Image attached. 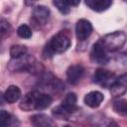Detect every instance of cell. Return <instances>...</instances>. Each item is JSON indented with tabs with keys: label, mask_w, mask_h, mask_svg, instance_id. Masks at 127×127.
<instances>
[{
	"label": "cell",
	"mask_w": 127,
	"mask_h": 127,
	"mask_svg": "<svg viewBox=\"0 0 127 127\" xmlns=\"http://www.w3.org/2000/svg\"><path fill=\"white\" fill-rule=\"evenodd\" d=\"M71 45L70 33L67 30L60 31L58 34L53 36L48 42L44 49V56L51 58L55 54H62L65 52Z\"/></svg>",
	"instance_id": "obj_1"
},
{
	"label": "cell",
	"mask_w": 127,
	"mask_h": 127,
	"mask_svg": "<svg viewBox=\"0 0 127 127\" xmlns=\"http://www.w3.org/2000/svg\"><path fill=\"white\" fill-rule=\"evenodd\" d=\"M8 68L12 71H29V72H39L43 69V66L37 63L36 59L31 55H24L17 59H12L8 64Z\"/></svg>",
	"instance_id": "obj_2"
},
{
	"label": "cell",
	"mask_w": 127,
	"mask_h": 127,
	"mask_svg": "<svg viewBox=\"0 0 127 127\" xmlns=\"http://www.w3.org/2000/svg\"><path fill=\"white\" fill-rule=\"evenodd\" d=\"M106 52H115L120 50L126 42V35L122 31H116L105 35L99 40Z\"/></svg>",
	"instance_id": "obj_3"
},
{
	"label": "cell",
	"mask_w": 127,
	"mask_h": 127,
	"mask_svg": "<svg viewBox=\"0 0 127 127\" xmlns=\"http://www.w3.org/2000/svg\"><path fill=\"white\" fill-rule=\"evenodd\" d=\"M93 79L97 84H99L103 87H111L114 84V82L116 81L117 76L115 75V73H113L107 69L97 68L95 70Z\"/></svg>",
	"instance_id": "obj_4"
},
{
	"label": "cell",
	"mask_w": 127,
	"mask_h": 127,
	"mask_svg": "<svg viewBox=\"0 0 127 127\" xmlns=\"http://www.w3.org/2000/svg\"><path fill=\"white\" fill-rule=\"evenodd\" d=\"M41 86L45 90L56 92V93L64 90V85H63L62 81L59 78L55 77L52 73H47L42 77Z\"/></svg>",
	"instance_id": "obj_5"
},
{
	"label": "cell",
	"mask_w": 127,
	"mask_h": 127,
	"mask_svg": "<svg viewBox=\"0 0 127 127\" xmlns=\"http://www.w3.org/2000/svg\"><path fill=\"white\" fill-rule=\"evenodd\" d=\"M106 53L107 52L103 48L102 44L100 43V41H98L92 46V49H91V52H90V58H91L92 62H94L96 64H105L109 61L108 56H107Z\"/></svg>",
	"instance_id": "obj_6"
},
{
	"label": "cell",
	"mask_w": 127,
	"mask_h": 127,
	"mask_svg": "<svg viewBox=\"0 0 127 127\" xmlns=\"http://www.w3.org/2000/svg\"><path fill=\"white\" fill-rule=\"evenodd\" d=\"M92 33V25L86 19H80L75 25V35L79 41L86 40Z\"/></svg>",
	"instance_id": "obj_7"
},
{
	"label": "cell",
	"mask_w": 127,
	"mask_h": 127,
	"mask_svg": "<svg viewBox=\"0 0 127 127\" xmlns=\"http://www.w3.org/2000/svg\"><path fill=\"white\" fill-rule=\"evenodd\" d=\"M84 73V68L80 64H73L70 65L66 70V78L69 83L76 84L82 78Z\"/></svg>",
	"instance_id": "obj_8"
},
{
	"label": "cell",
	"mask_w": 127,
	"mask_h": 127,
	"mask_svg": "<svg viewBox=\"0 0 127 127\" xmlns=\"http://www.w3.org/2000/svg\"><path fill=\"white\" fill-rule=\"evenodd\" d=\"M126 87H127V76L126 73H123L122 75L117 77L114 84L110 87L112 96L114 98H118L119 96L123 95L126 92Z\"/></svg>",
	"instance_id": "obj_9"
},
{
	"label": "cell",
	"mask_w": 127,
	"mask_h": 127,
	"mask_svg": "<svg viewBox=\"0 0 127 127\" xmlns=\"http://www.w3.org/2000/svg\"><path fill=\"white\" fill-rule=\"evenodd\" d=\"M38 91H31L27 93L20 102V108L24 111H31L36 109Z\"/></svg>",
	"instance_id": "obj_10"
},
{
	"label": "cell",
	"mask_w": 127,
	"mask_h": 127,
	"mask_svg": "<svg viewBox=\"0 0 127 127\" xmlns=\"http://www.w3.org/2000/svg\"><path fill=\"white\" fill-rule=\"evenodd\" d=\"M34 127H57L55 121L46 114H35L31 117Z\"/></svg>",
	"instance_id": "obj_11"
},
{
	"label": "cell",
	"mask_w": 127,
	"mask_h": 127,
	"mask_svg": "<svg viewBox=\"0 0 127 127\" xmlns=\"http://www.w3.org/2000/svg\"><path fill=\"white\" fill-rule=\"evenodd\" d=\"M50 17V10L44 6V5H39V6H36L34 8V11H33V19L35 20V22L37 24H41V25H44L46 24V22L48 21Z\"/></svg>",
	"instance_id": "obj_12"
},
{
	"label": "cell",
	"mask_w": 127,
	"mask_h": 127,
	"mask_svg": "<svg viewBox=\"0 0 127 127\" xmlns=\"http://www.w3.org/2000/svg\"><path fill=\"white\" fill-rule=\"evenodd\" d=\"M103 99H104L103 94L100 91L94 90V91L88 92L84 96V103L87 106L91 107V108H96V107H98L101 104V102L103 101Z\"/></svg>",
	"instance_id": "obj_13"
},
{
	"label": "cell",
	"mask_w": 127,
	"mask_h": 127,
	"mask_svg": "<svg viewBox=\"0 0 127 127\" xmlns=\"http://www.w3.org/2000/svg\"><path fill=\"white\" fill-rule=\"evenodd\" d=\"M84 3L88 8L96 12L105 11L112 5V1L110 0H86Z\"/></svg>",
	"instance_id": "obj_14"
},
{
	"label": "cell",
	"mask_w": 127,
	"mask_h": 127,
	"mask_svg": "<svg viewBox=\"0 0 127 127\" xmlns=\"http://www.w3.org/2000/svg\"><path fill=\"white\" fill-rule=\"evenodd\" d=\"M76 95L73 92H70L65 95V97L63 99L61 106H63L65 110H67L70 113H73L78 110V107L76 106Z\"/></svg>",
	"instance_id": "obj_15"
},
{
	"label": "cell",
	"mask_w": 127,
	"mask_h": 127,
	"mask_svg": "<svg viewBox=\"0 0 127 127\" xmlns=\"http://www.w3.org/2000/svg\"><path fill=\"white\" fill-rule=\"evenodd\" d=\"M3 95L5 101L8 103H14L21 97V89L17 85H10Z\"/></svg>",
	"instance_id": "obj_16"
},
{
	"label": "cell",
	"mask_w": 127,
	"mask_h": 127,
	"mask_svg": "<svg viewBox=\"0 0 127 127\" xmlns=\"http://www.w3.org/2000/svg\"><path fill=\"white\" fill-rule=\"evenodd\" d=\"M53 102V98L50 94L48 93H43L38 91V97H37V104H36V109L37 110H43L46 109L51 105Z\"/></svg>",
	"instance_id": "obj_17"
},
{
	"label": "cell",
	"mask_w": 127,
	"mask_h": 127,
	"mask_svg": "<svg viewBox=\"0 0 127 127\" xmlns=\"http://www.w3.org/2000/svg\"><path fill=\"white\" fill-rule=\"evenodd\" d=\"M112 106L116 113L123 115V116H125L127 114V103H126L125 99L115 98L112 102Z\"/></svg>",
	"instance_id": "obj_18"
},
{
	"label": "cell",
	"mask_w": 127,
	"mask_h": 127,
	"mask_svg": "<svg viewBox=\"0 0 127 127\" xmlns=\"http://www.w3.org/2000/svg\"><path fill=\"white\" fill-rule=\"evenodd\" d=\"M71 114H72V113L68 112L67 110H65V109H64L63 106H61V105H59V106H57L56 108L53 109V115H54L56 118L61 119V120H68V119L70 118Z\"/></svg>",
	"instance_id": "obj_19"
},
{
	"label": "cell",
	"mask_w": 127,
	"mask_h": 127,
	"mask_svg": "<svg viewBox=\"0 0 127 127\" xmlns=\"http://www.w3.org/2000/svg\"><path fill=\"white\" fill-rule=\"evenodd\" d=\"M27 53V47L24 45H14L10 49V56L12 59H17L19 57H22L26 55Z\"/></svg>",
	"instance_id": "obj_20"
},
{
	"label": "cell",
	"mask_w": 127,
	"mask_h": 127,
	"mask_svg": "<svg viewBox=\"0 0 127 127\" xmlns=\"http://www.w3.org/2000/svg\"><path fill=\"white\" fill-rule=\"evenodd\" d=\"M53 4L58 8V10L62 13V14H67L70 11V5L68 0H55L53 2Z\"/></svg>",
	"instance_id": "obj_21"
},
{
	"label": "cell",
	"mask_w": 127,
	"mask_h": 127,
	"mask_svg": "<svg viewBox=\"0 0 127 127\" xmlns=\"http://www.w3.org/2000/svg\"><path fill=\"white\" fill-rule=\"evenodd\" d=\"M10 31H11V26L9 22L5 19H0V43L9 35Z\"/></svg>",
	"instance_id": "obj_22"
},
{
	"label": "cell",
	"mask_w": 127,
	"mask_h": 127,
	"mask_svg": "<svg viewBox=\"0 0 127 127\" xmlns=\"http://www.w3.org/2000/svg\"><path fill=\"white\" fill-rule=\"evenodd\" d=\"M17 34L23 39H30L32 37V30L28 25H21L17 29Z\"/></svg>",
	"instance_id": "obj_23"
},
{
	"label": "cell",
	"mask_w": 127,
	"mask_h": 127,
	"mask_svg": "<svg viewBox=\"0 0 127 127\" xmlns=\"http://www.w3.org/2000/svg\"><path fill=\"white\" fill-rule=\"evenodd\" d=\"M12 117L6 110H0V127H8L11 123Z\"/></svg>",
	"instance_id": "obj_24"
},
{
	"label": "cell",
	"mask_w": 127,
	"mask_h": 127,
	"mask_svg": "<svg viewBox=\"0 0 127 127\" xmlns=\"http://www.w3.org/2000/svg\"><path fill=\"white\" fill-rule=\"evenodd\" d=\"M106 127H119V125H118L116 122H113V121H112V122H110Z\"/></svg>",
	"instance_id": "obj_25"
},
{
	"label": "cell",
	"mask_w": 127,
	"mask_h": 127,
	"mask_svg": "<svg viewBox=\"0 0 127 127\" xmlns=\"http://www.w3.org/2000/svg\"><path fill=\"white\" fill-rule=\"evenodd\" d=\"M64 127H70V126H67V125H66V126H64Z\"/></svg>",
	"instance_id": "obj_26"
}]
</instances>
